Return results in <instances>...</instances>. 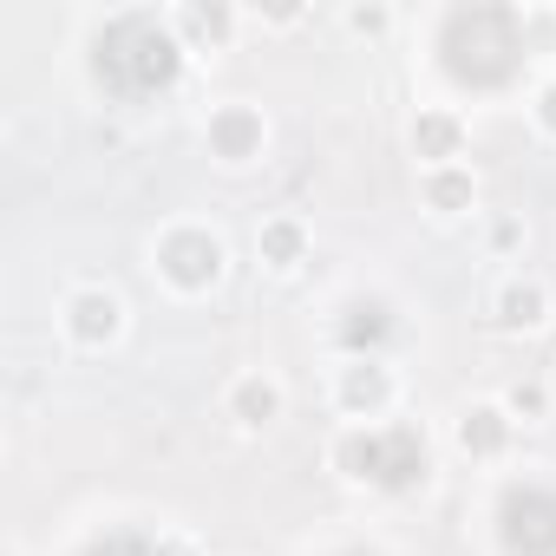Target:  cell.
Listing matches in <instances>:
<instances>
[{
    "label": "cell",
    "instance_id": "cell-1",
    "mask_svg": "<svg viewBox=\"0 0 556 556\" xmlns=\"http://www.w3.org/2000/svg\"><path fill=\"white\" fill-rule=\"evenodd\" d=\"M536 47H530V21L510 0H471V8H445L439 34H432V66L452 92L491 99L510 92L530 73Z\"/></svg>",
    "mask_w": 556,
    "mask_h": 556
},
{
    "label": "cell",
    "instance_id": "cell-2",
    "mask_svg": "<svg viewBox=\"0 0 556 556\" xmlns=\"http://www.w3.org/2000/svg\"><path fill=\"white\" fill-rule=\"evenodd\" d=\"M184 66H190V47L177 40V21L157 8L112 14L86 47V73L112 105H151V99L177 92Z\"/></svg>",
    "mask_w": 556,
    "mask_h": 556
},
{
    "label": "cell",
    "instance_id": "cell-3",
    "mask_svg": "<svg viewBox=\"0 0 556 556\" xmlns=\"http://www.w3.org/2000/svg\"><path fill=\"white\" fill-rule=\"evenodd\" d=\"M341 478L380 491V497H406L432 484V439L419 419H380V426H354L334 445Z\"/></svg>",
    "mask_w": 556,
    "mask_h": 556
},
{
    "label": "cell",
    "instance_id": "cell-4",
    "mask_svg": "<svg viewBox=\"0 0 556 556\" xmlns=\"http://www.w3.org/2000/svg\"><path fill=\"white\" fill-rule=\"evenodd\" d=\"M491 530H497L504 556H556V484L510 478L491 504Z\"/></svg>",
    "mask_w": 556,
    "mask_h": 556
},
{
    "label": "cell",
    "instance_id": "cell-5",
    "mask_svg": "<svg viewBox=\"0 0 556 556\" xmlns=\"http://www.w3.org/2000/svg\"><path fill=\"white\" fill-rule=\"evenodd\" d=\"M151 262H157V275H164L177 295H210V289L223 282V268H229V249H223L216 229H203V223H177V229L157 236Z\"/></svg>",
    "mask_w": 556,
    "mask_h": 556
},
{
    "label": "cell",
    "instance_id": "cell-6",
    "mask_svg": "<svg viewBox=\"0 0 556 556\" xmlns=\"http://www.w3.org/2000/svg\"><path fill=\"white\" fill-rule=\"evenodd\" d=\"M393 334H400V308L387 295H348L334 308V348L348 361H380Z\"/></svg>",
    "mask_w": 556,
    "mask_h": 556
},
{
    "label": "cell",
    "instance_id": "cell-7",
    "mask_svg": "<svg viewBox=\"0 0 556 556\" xmlns=\"http://www.w3.org/2000/svg\"><path fill=\"white\" fill-rule=\"evenodd\" d=\"M203 144H210V157H216V164L242 170V164H255V157H262V144H268V118H262L249 99H229V105H216V112H210Z\"/></svg>",
    "mask_w": 556,
    "mask_h": 556
},
{
    "label": "cell",
    "instance_id": "cell-8",
    "mask_svg": "<svg viewBox=\"0 0 556 556\" xmlns=\"http://www.w3.org/2000/svg\"><path fill=\"white\" fill-rule=\"evenodd\" d=\"M60 321H66V341H73V348H92V354H99V348H112V341L125 334V302H118L112 289H73Z\"/></svg>",
    "mask_w": 556,
    "mask_h": 556
},
{
    "label": "cell",
    "instance_id": "cell-9",
    "mask_svg": "<svg viewBox=\"0 0 556 556\" xmlns=\"http://www.w3.org/2000/svg\"><path fill=\"white\" fill-rule=\"evenodd\" d=\"M393 367L387 361H348L341 367V387H334V400H341V413L348 419H387V406H393Z\"/></svg>",
    "mask_w": 556,
    "mask_h": 556
},
{
    "label": "cell",
    "instance_id": "cell-10",
    "mask_svg": "<svg viewBox=\"0 0 556 556\" xmlns=\"http://www.w3.org/2000/svg\"><path fill=\"white\" fill-rule=\"evenodd\" d=\"M510 439H517V419L504 413V400H478V406L458 413V452H465V458L491 465V458L510 452Z\"/></svg>",
    "mask_w": 556,
    "mask_h": 556
},
{
    "label": "cell",
    "instance_id": "cell-11",
    "mask_svg": "<svg viewBox=\"0 0 556 556\" xmlns=\"http://www.w3.org/2000/svg\"><path fill=\"white\" fill-rule=\"evenodd\" d=\"M491 321L504 334H536L549 321V289L536 282V275H504L497 295H491Z\"/></svg>",
    "mask_w": 556,
    "mask_h": 556
},
{
    "label": "cell",
    "instance_id": "cell-12",
    "mask_svg": "<svg viewBox=\"0 0 556 556\" xmlns=\"http://www.w3.org/2000/svg\"><path fill=\"white\" fill-rule=\"evenodd\" d=\"M413 157H426V170H445L465 157V118L452 105H426L413 118Z\"/></svg>",
    "mask_w": 556,
    "mask_h": 556
},
{
    "label": "cell",
    "instance_id": "cell-13",
    "mask_svg": "<svg viewBox=\"0 0 556 556\" xmlns=\"http://www.w3.org/2000/svg\"><path fill=\"white\" fill-rule=\"evenodd\" d=\"M170 21H177V40H184L190 53H216V47H229V34H236V8H229V0H184Z\"/></svg>",
    "mask_w": 556,
    "mask_h": 556
},
{
    "label": "cell",
    "instance_id": "cell-14",
    "mask_svg": "<svg viewBox=\"0 0 556 556\" xmlns=\"http://www.w3.org/2000/svg\"><path fill=\"white\" fill-rule=\"evenodd\" d=\"M255 255H262V268H275V275H295V268L308 262V223H302V216H268V223L255 229Z\"/></svg>",
    "mask_w": 556,
    "mask_h": 556
},
{
    "label": "cell",
    "instance_id": "cell-15",
    "mask_svg": "<svg viewBox=\"0 0 556 556\" xmlns=\"http://www.w3.org/2000/svg\"><path fill=\"white\" fill-rule=\"evenodd\" d=\"M229 419H236L242 432H268L275 419H282V387H275L268 374H242V380L229 387Z\"/></svg>",
    "mask_w": 556,
    "mask_h": 556
},
{
    "label": "cell",
    "instance_id": "cell-16",
    "mask_svg": "<svg viewBox=\"0 0 556 556\" xmlns=\"http://www.w3.org/2000/svg\"><path fill=\"white\" fill-rule=\"evenodd\" d=\"M419 197H426V210L432 216H465L471 203H478V177H471V164H445V170H426L419 177Z\"/></svg>",
    "mask_w": 556,
    "mask_h": 556
},
{
    "label": "cell",
    "instance_id": "cell-17",
    "mask_svg": "<svg viewBox=\"0 0 556 556\" xmlns=\"http://www.w3.org/2000/svg\"><path fill=\"white\" fill-rule=\"evenodd\" d=\"M79 556H184V543H164V536H151V530L118 523V530H99Z\"/></svg>",
    "mask_w": 556,
    "mask_h": 556
},
{
    "label": "cell",
    "instance_id": "cell-18",
    "mask_svg": "<svg viewBox=\"0 0 556 556\" xmlns=\"http://www.w3.org/2000/svg\"><path fill=\"white\" fill-rule=\"evenodd\" d=\"M549 406H556V400H549V380H517V387L504 393V413H510V419H523V426H530V419H543Z\"/></svg>",
    "mask_w": 556,
    "mask_h": 556
},
{
    "label": "cell",
    "instance_id": "cell-19",
    "mask_svg": "<svg viewBox=\"0 0 556 556\" xmlns=\"http://www.w3.org/2000/svg\"><path fill=\"white\" fill-rule=\"evenodd\" d=\"M387 8H348V34H387Z\"/></svg>",
    "mask_w": 556,
    "mask_h": 556
},
{
    "label": "cell",
    "instance_id": "cell-20",
    "mask_svg": "<svg viewBox=\"0 0 556 556\" xmlns=\"http://www.w3.org/2000/svg\"><path fill=\"white\" fill-rule=\"evenodd\" d=\"M530 112H536V125H543V131L556 138V79H543V86H536V99H530Z\"/></svg>",
    "mask_w": 556,
    "mask_h": 556
},
{
    "label": "cell",
    "instance_id": "cell-21",
    "mask_svg": "<svg viewBox=\"0 0 556 556\" xmlns=\"http://www.w3.org/2000/svg\"><path fill=\"white\" fill-rule=\"evenodd\" d=\"M517 242H523V223H510V216L491 223V249H517Z\"/></svg>",
    "mask_w": 556,
    "mask_h": 556
},
{
    "label": "cell",
    "instance_id": "cell-22",
    "mask_svg": "<svg viewBox=\"0 0 556 556\" xmlns=\"http://www.w3.org/2000/svg\"><path fill=\"white\" fill-rule=\"evenodd\" d=\"M334 556H387V549H374V543H348V549H334Z\"/></svg>",
    "mask_w": 556,
    "mask_h": 556
},
{
    "label": "cell",
    "instance_id": "cell-23",
    "mask_svg": "<svg viewBox=\"0 0 556 556\" xmlns=\"http://www.w3.org/2000/svg\"><path fill=\"white\" fill-rule=\"evenodd\" d=\"M549 400H556V374H549Z\"/></svg>",
    "mask_w": 556,
    "mask_h": 556
}]
</instances>
